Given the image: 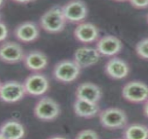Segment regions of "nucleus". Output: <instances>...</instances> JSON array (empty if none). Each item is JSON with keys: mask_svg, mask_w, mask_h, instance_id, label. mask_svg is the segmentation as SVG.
Here are the masks:
<instances>
[{"mask_svg": "<svg viewBox=\"0 0 148 139\" xmlns=\"http://www.w3.org/2000/svg\"><path fill=\"white\" fill-rule=\"evenodd\" d=\"M101 125L106 130H122L128 125V116L125 111L118 107H108L99 113Z\"/></svg>", "mask_w": 148, "mask_h": 139, "instance_id": "1", "label": "nucleus"}, {"mask_svg": "<svg viewBox=\"0 0 148 139\" xmlns=\"http://www.w3.org/2000/svg\"><path fill=\"white\" fill-rule=\"evenodd\" d=\"M66 22L62 14L61 6H55L47 10L41 16L39 25L45 32L57 34L64 31Z\"/></svg>", "mask_w": 148, "mask_h": 139, "instance_id": "2", "label": "nucleus"}, {"mask_svg": "<svg viewBox=\"0 0 148 139\" xmlns=\"http://www.w3.org/2000/svg\"><path fill=\"white\" fill-rule=\"evenodd\" d=\"M80 72L81 69L73 59H63L54 66L53 76L57 81L68 84L78 79Z\"/></svg>", "mask_w": 148, "mask_h": 139, "instance_id": "3", "label": "nucleus"}, {"mask_svg": "<svg viewBox=\"0 0 148 139\" xmlns=\"http://www.w3.org/2000/svg\"><path fill=\"white\" fill-rule=\"evenodd\" d=\"M61 107L56 100L45 96L40 98L34 107V115L43 122H51L56 120L61 113Z\"/></svg>", "mask_w": 148, "mask_h": 139, "instance_id": "4", "label": "nucleus"}, {"mask_svg": "<svg viewBox=\"0 0 148 139\" xmlns=\"http://www.w3.org/2000/svg\"><path fill=\"white\" fill-rule=\"evenodd\" d=\"M66 23L78 24L85 22L89 13L87 4L80 0H72L61 6Z\"/></svg>", "mask_w": 148, "mask_h": 139, "instance_id": "5", "label": "nucleus"}, {"mask_svg": "<svg viewBox=\"0 0 148 139\" xmlns=\"http://www.w3.org/2000/svg\"><path fill=\"white\" fill-rule=\"evenodd\" d=\"M122 97L129 103L143 104L148 101L147 85L138 80L127 82L122 88Z\"/></svg>", "mask_w": 148, "mask_h": 139, "instance_id": "6", "label": "nucleus"}, {"mask_svg": "<svg viewBox=\"0 0 148 139\" xmlns=\"http://www.w3.org/2000/svg\"><path fill=\"white\" fill-rule=\"evenodd\" d=\"M23 84L26 95L32 97L42 96L50 88L49 79L41 73L30 74L25 79Z\"/></svg>", "mask_w": 148, "mask_h": 139, "instance_id": "7", "label": "nucleus"}, {"mask_svg": "<svg viewBox=\"0 0 148 139\" xmlns=\"http://www.w3.org/2000/svg\"><path fill=\"white\" fill-rule=\"evenodd\" d=\"M96 49L100 56L112 58L117 56L123 49V43L118 37L106 35L96 42Z\"/></svg>", "mask_w": 148, "mask_h": 139, "instance_id": "8", "label": "nucleus"}, {"mask_svg": "<svg viewBox=\"0 0 148 139\" xmlns=\"http://www.w3.org/2000/svg\"><path fill=\"white\" fill-rule=\"evenodd\" d=\"M26 95L21 82L10 80L1 83L0 87V100L5 103L13 104L20 102Z\"/></svg>", "mask_w": 148, "mask_h": 139, "instance_id": "9", "label": "nucleus"}, {"mask_svg": "<svg viewBox=\"0 0 148 139\" xmlns=\"http://www.w3.org/2000/svg\"><path fill=\"white\" fill-rule=\"evenodd\" d=\"M25 52L19 43L4 41L0 45V61L8 64H16L23 61Z\"/></svg>", "mask_w": 148, "mask_h": 139, "instance_id": "10", "label": "nucleus"}, {"mask_svg": "<svg viewBox=\"0 0 148 139\" xmlns=\"http://www.w3.org/2000/svg\"><path fill=\"white\" fill-rule=\"evenodd\" d=\"M73 37L77 41L84 45L96 43L100 38V30L92 22H83L77 24L73 30Z\"/></svg>", "mask_w": 148, "mask_h": 139, "instance_id": "11", "label": "nucleus"}, {"mask_svg": "<svg viewBox=\"0 0 148 139\" xmlns=\"http://www.w3.org/2000/svg\"><path fill=\"white\" fill-rule=\"evenodd\" d=\"M104 72L109 78L122 80L129 76L130 67L129 63L118 56L110 58L104 66Z\"/></svg>", "mask_w": 148, "mask_h": 139, "instance_id": "12", "label": "nucleus"}, {"mask_svg": "<svg viewBox=\"0 0 148 139\" xmlns=\"http://www.w3.org/2000/svg\"><path fill=\"white\" fill-rule=\"evenodd\" d=\"M13 35L18 41L30 43L37 41L40 36V28L32 21H25L15 28Z\"/></svg>", "mask_w": 148, "mask_h": 139, "instance_id": "13", "label": "nucleus"}, {"mask_svg": "<svg viewBox=\"0 0 148 139\" xmlns=\"http://www.w3.org/2000/svg\"><path fill=\"white\" fill-rule=\"evenodd\" d=\"M101 56L95 47L83 46L75 50L73 60L80 69L92 67L98 63Z\"/></svg>", "mask_w": 148, "mask_h": 139, "instance_id": "14", "label": "nucleus"}, {"mask_svg": "<svg viewBox=\"0 0 148 139\" xmlns=\"http://www.w3.org/2000/svg\"><path fill=\"white\" fill-rule=\"evenodd\" d=\"M75 99L99 104L102 98L101 88L92 82H83L77 86L75 91Z\"/></svg>", "mask_w": 148, "mask_h": 139, "instance_id": "15", "label": "nucleus"}, {"mask_svg": "<svg viewBox=\"0 0 148 139\" xmlns=\"http://www.w3.org/2000/svg\"><path fill=\"white\" fill-rule=\"evenodd\" d=\"M23 62L25 68L29 71L41 73L48 66V58L42 51L32 50L25 53Z\"/></svg>", "mask_w": 148, "mask_h": 139, "instance_id": "16", "label": "nucleus"}, {"mask_svg": "<svg viewBox=\"0 0 148 139\" xmlns=\"http://www.w3.org/2000/svg\"><path fill=\"white\" fill-rule=\"evenodd\" d=\"M73 112L76 116L84 119H92L100 112L99 104L75 99L73 104Z\"/></svg>", "mask_w": 148, "mask_h": 139, "instance_id": "17", "label": "nucleus"}, {"mask_svg": "<svg viewBox=\"0 0 148 139\" xmlns=\"http://www.w3.org/2000/svg\"><path fill=\"white\" fill-rule=\"evenodd\" d=\"M25 132L24 125L16 120H8L0 126V133L6 139H23Z\"/></svg>", "mask_w": 148, "mask_h": 139, "instance_id": "18", "label": "nucleus"}, {"mask_svg": "<svg viewBox=\"0 0 148 139\" xmlns=\"http://www.w3.org/2000/svg\"><path fill=\"white\" fill-rule=\"evenodd\" d=\"M122 138L124 139H147L148 128L141 123H132L124 128Z\"/></svg>", "mask_w": 148, "mask_h": 139, "instance_id": "19", "label": "nucleus"}, {"mask_svg": "<svg viewBox=\"0 0 148 139\" xmlns=\"http://www.w3.org/2000/svg\"><path fill=\"white\" fill-rule=\"evenodd\" d=\"M136 55L143 61L148 60V38H144L140 40L135 46Z\"/></svg>", "mask_w": 148, "mask_h": 139, "instance_id": "20", "label": "nucleus"}, {"mask_svg": "<svg viewBox=\"0 0 148 139\" xmlns=\"http://www.w3.org/2000/svg\"><path fill=\"white\" fill-rule=\"evenodd\" d=\"M74 139H100V137L95 130L85 129L79 132Z\"/></svg>", "mask_w": 148, "mask_h": 139, "instance_id": "21", "label": "nucleus"}, {"mask_svg": "<svg viewBox=\"0 0 148 139\" xmlns=\"http://www.w3.org/2000/svg\"><path fill=\"white\" fill-rule=\"evenodd\" d=\"M129 4L133 8L136 9H145L148 7V1H135V0H131L128 1Z\"/></svg>", "mask_w": 148, "mask_h": 139, "instance_id": "22", "label": "nucleus"}, {"mask_svg": "<svg viewBox=\"0 0 148 139\" xmlns=\"http://www.w3.org/2000/svg\"><path fill=\"white\" fill-rule=\"evenodd\" d=\"M8 34V28L4 22L0 21V42L4 41L7 38Z\"/></svg>", "mask_w": 148, "mask_h": 139, "instance_id": "23", "label": "nucleus"}, {"mask_svg": "<svg viewBox=\"0 0 148 139\" xmlns=\"http://www.w3.org/2000/svg\"><path fill=\"white\" fill-rule=\"evenodd\" d=\"M148 101L145 102L143 103V115L145 117L147 118L148 116Z\"/></svg>", "mask_w": 148, "mask_h": 139, "instance_id": "24", "label": "nucleus"}, {"mask_svg": "<svg viewBox=\"0 0 148 139\" xmlns=\"http://www.w3.org/2000/svg\"><path fill=\"white\" fill-rule=\"evenodd\" d=\"M48 139H67L65 137L62 136H53L50 137Z\"/></svg>", "mask_w": 148, "mask_h": 139, "instance_id": "25", "label": "nucleus"}, {"mask_svg": "<svg viewBox=\"0 0 148 139\" xmlns=\"http://www.w3.org/2000/svg\"><path fill=\"white\" fill-rule=\"evenodd\" d=\"M17 3H21V4H28V3L29 2V1H16Z\"/></svg>", "mask_w": 148, "mask_h": 139, "instance_id": "26", "label": "nucleus"}, {"mask_svg": "<svg viewBox=\"0 0 148 139\" xmlns=\"http://www.w3.org/2000/svg\"><path fill=\"white\" fill-rule=\"evenodd\" d=\"M0 139H6V138H5V137L4 136H3L2 134H1V133H0Z\"/></svg>", "mask_w": 148, "mask_h": 139, "instance_id": "27", "label": "nucleus"}, {"mask_svg": "<svg viewBox=\"0 0 148 139\" xmlns=\"http://www.w3.org/2000/svg\"><path fill=\"white\" fill-rule=\"evenodd\" d=\"M3 3H4V1H0V7H1V5H2Z\"/></svg>", "mask_w": 148, "mask_h": 139, "instance_id": "28", "label": "nucleus"}, {"mask_svg": "<svg viewBox=\"0 0 148 139\" xmlns=\"http://www.w3.org/2000/svg\"><path fill=\"white\" fill-rule=\"evenodd\" d=\"M1 82L0 81V87H1Z\"/></svg>", "mask_w": 148, "mask_h": 139, "instance_id": "29", "label": "nucleus"}, {"mask_svg": "<svg viewBox=\"0 0 148 139\" xmlns=\"http://www.w3.org/2000/svg\"><path fill=\"white\" fill-rule=\"evenodd\" d=\"M117 139H124V138H117Z\"/></svg>", "mask_w": 148, "mask_h": 139, "instance_id": "30", "label": "nucleus"}, {"mask_svg": "<svg viewBox=\"0 0 148 139\" xmlns=\"http://www.w3.org/2000/svg\"><path fill=\"white\" fill-rule=\"evenodd\" d=\"M0 21H1V20H0Z\"/></svg>", "mask_w": 148, "mask_h": 139, "instance_id": "31", "label": "nucleus"}]
</instances>
